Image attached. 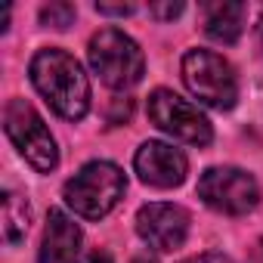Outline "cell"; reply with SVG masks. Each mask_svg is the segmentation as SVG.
I'll return each mask as SVG.
<instances>
[{
  "label": "cell",
  "instance_id": "6da1fadb",
  "mask_svg": "<svg viewBox=\"0 0 263 263\" xmlns=\"http://www.w3.org/2000/svg\"><path fill=\"white\" fill-rule=\"evenodd\" d=\"M28 74L34 90L50 102V108L59 118L81 121L90 111V81L71 53L59 47H44L34 53Z\"/></svg>",
  "mask_w": 263,
  "mask_h": 263
},
{
  "label": "cell",
  "instance_id": "7a4b0ae2",
  "mask_svg": "<svg viewBox=\"0 0 263 263\" xmlns=\"http://www.w3.org/2000/svg\"><path fill=\"white\" fill-rule=\"evenodd\" d=\"M124 189H127V180H124V171L118 164H111V161H90L65 183L62 198L78 217L102 220L124 198Z\"/></svg>",
  "mask_w": 263,
  "mask_h": 263
},
{
  "label": "cell",
  "instance_id": "3957f363",
  "mask_svg": "<svg viewBox=\"0 0 263 263\" xmlns=\"http://www.w3.org/2000/svg\"><path fill=\"white\" fill-rule=\"evenodd\" d=\"M90 65L99 74V81L111 90H130L146 74V56L140 44L124 34L121 28H102L90 37L87 47Z\"/></svg>",
  "mask_w": 263,
  "mask_h": 263
},
{
  "label": "cell",
  "instance_id": "277c9868",
  "mask_svg": "<svg viewBox=\"0 0 263 263\" xmlns=\"http://www.w3.org/2000/svg\"><path fill=\"white\" fill-rule=\"evenodd\" d=\"M4 130L10 143L19 149V155L37 171V174H50L59 164V149L56 140L50 134V127L44 124V118L37 115V108L25 99H10L4 108Z\"/></svg>",
  "mask_w": 263,
  "mask_h": 263
},
{
  "label": "cell",
  "instance_id": "5b68a950",
  "mask_svg": "<svg viewBox=\"0 0 263 263\" xmlns=\"http://www.w3.org/2000/svg\"><path fill=\"white\" fill-rule=\"evenodd\" d=\"M183 81L189 93L211 108H232L238 99L235 68L214 50H189L183 56Z\"/></svg>",
  "mask_w": 263,
  "mask_h": 263
},
{
  "label": "cell",
  "instance_id": "8992f818",
  "mask_svg": "<svg viewBox=\"0 0 263 263\" xmlns=\"http://www.w3.org/2000/svg\"><path fill=\"white\" fill-rule=\"evenodd\" d=\"M149 118L158 130H164L167 137L189 143V146H208L214 140V127L208 121V115L192 105L189 99L177 96L174 90H155L149 96Z\"/></svg>",
  "mask_w": 263,
  "mask_h": 263
},
{
  "label": "cell",
  "instance_id": "52a82bcc",
  "mask_svg": "<svg viewBox=\"0 0 263 263\" xmlns=\"http://www.w3.org/2000/svg\"><path fill=\"white\" fill-rule=\"evenodd\" d=\"M198 198L217 214L241 217L257 208L260 186L241 167H208L198 180Z\"/></svg>",
  "mask_w": 263,
  "mask_h": 263
},
{
  "label": "cell",
  "instance_id": "ba28073f",
  "mask_svg": "<svg viewBox=\"0 0 263 263\" xmlns=\"http://www.w3.org/2000/svg\"><path fill=\"white\" fill-rule=\"evenodd\" d=\"M137 232L158 254L177 251V248H183V241L189 235V211L180 204H167V201L143 204L137 211Z\"/></svg>",
  "mask_w": 263,
  "mask_h": 263
},
{
  "label": "cell",
  "instance_id": "9c48e42d",
  "mask_svg": "<svg viewBox=\"0 0 263 263\" xmlns=\"http://www.w3.org/2000/svg\"><path fill=\"white\" fill-rule=\"evenodd\" d=\"M134 171L140 174V180L146 186H155V189H174L186 180L189 174V161L180 149L167 146V143H158V140H149L137 149L134 155Z\"/></svg>",
  "mask_w": 263,
  "mask_h": 263
},
{
  "label": "cell",
  "instance_id": "30bf717a",
  "mask_svg": "<svg viewBox=\"0 0 263 263\" xmlns=\"http://www.w3.org/2000/svg\"><path fill=\"white\" fill-rule=\"evenodd\" d=\"M78 257H81V226L68 214L50 211L44 238H41V251H37V263H71Z\"/></svg>",
  "mask_w": 263,
  "mask_h": 263
},
{
  "label": "cell",
  "instance_id": "8fae6325",
  "mask_svg": "<svg viewBox=\"0 0 263 263\" xmlns=\"http://www.w3.org/2000/svg\"><path fill=\"white\" fill-rule=\"evenodd\" d=\"M204 34L217 44H235L241 37V28H245V13L248 7L245 4H204Z\"/></svg>",
  "mask_w": 263,
  "mask_h": 263
},
{
  "label": "cell",
  "instance_id": "7c38bea8",
  "mask_svg": "<svg viewBox=\"0 0 263 263\" xmlns=\"http://www.w3.org/2000/svg\"><path fill=\"white\" fill-rule=\"evenodd\" d=\"M0 220H4V241L7 245H19L28 235V226H31V204H28V198L13 192V189H7Z\"/></svg>",
  "mask_w": 263,
  "mask_h": 263
},
{
  "label": "cell",
  "instance_id": "4fadbf2b",
  "mask_svg": "<svg viewBox=\"0 0 263 263\" xmlns=\"http://www.w3.org/2000/svg\"><path fill=\"white\" fill-rule=\"evenodd\" d=\"M41 22L44 25H53V28H68L74 22V7L71 4H62V0L47 4V7H41Z\"/></svg>",
  "mask_w": 263,
  "mask_h": 263
},
{
  "label": "cell",
  "instance_id": "5bb4252c",
  "mask_svg": "<svg viewBox=\"0 0 263 263\" xmlns=\"http://www.w3.org/2000/svg\"><path fill=\"white\" fill-rule=\"evenodd\" d=\"M183 10H186L183 4H152V7H149V13H152L155 19H177Z\"/></svg>",
  "mask_w": 263,
  "mask_h": 263
},
{
  "label": "cell",
  "instance_id": "9a60e30c",
  "mask_svg": "<svg viewBox=\"0 0 263 263\" xmlns=\"http://www.w3.org/2000/svg\"><path fill=\"white\" fill-rule=\"evenodd\" d=\"M96 10H99L102 16H130L137 7H134V4H96Z\"/></svg>",
  "mask_w": 263,
  "mask_h": 263
},
{
  "label": "cell",
  "instance_id": "2e32d148",
  "mask_svg": "<svg viewBox=\"0 0 263 263\" xmlns=\"http://www.w3.org/2000/svg\"><path fill=\"white\" fill-rule=\"evenodd\" d=\"M71 263H111V257L102 254V251H90V254H81V257L71 260Z\"/></svg>",
  "mask_w": 263,
  "mask_h": 263
},
{
  "label": "cell",
  "instance_id": "e0dca14e",
  "mask_svg": "<svg viewBox=\"0 0 263 263\" xmlns=\"http://www.w3.org/2000/svg\"><path fill=\"white\" fill-rule=\"evenodd\" d=\"M189 263H232V260L223 257V254H201V257H195V260H189Z\"/></svg>",
  "mask_w": 263,
  "mask_h": 263
},
{
  "label": "cell",
  "instance_id": "ac0fdd59",
  "mask_svg": "<svg viewBox=\"0 0 263 263\" xmlns=\"http://www.w3.org/2000/svg\"><path fill=\"white\" fill-rule=\"evenodd\" d=\"M7 22H10V7H4V16H0V31H7Z\"/></svg>",
  "mask_w": 263,
  "mask_h": 263
},
{
  "label": "cell",
  "instance_id": "d6986e66",
  "mask_svg": "<svg viewBox=\"0 0 263 263\" xmlns=\"http://www.w3.org/2000/svg\"><path fill=\"white\" fill-rule=\"evenodd\" d=\"M257 34H260V47H263V13H260V22H257Z\"/></svg>",
  "mask_w": 263,
  "mask_h": 263
},
{
  "label": "cell",
  "instance_id": "ffe728a7",
  "mask_svg": "<svg viewBox=\"0 0 263 263\" xmlns=\"http://www.w3.org/2000/svg\"><path fill=\"white\" fill-rule=\"evenodd\" d=\"M134 263H155V260H149V257H140V260H134Z\"/></svg>",
  "mask_w": 263,
  "mask_h": 263
}]
</instances>
